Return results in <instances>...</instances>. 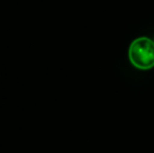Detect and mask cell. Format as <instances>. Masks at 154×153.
<instances>
[{
  "instance_id": "1",
  "label": "cell",
  "mask_w": 154,
  "mask_h": 153,
  "mask_svg": "<svg viewBox=\"0 0 154 153\" xmlns=\"http://www.w3.org/2000/svg\"><path fill=\"white\" fill-rule=\"evenodd\" d=\"M129 60L134 67L148 70L154 67V42L148 37H140L132 41L128 51Z\"/></svg>"
},
{
  "instance_id": "2",
  "label": "cell",
  "mask_w": 154,
  "mask_h": 153,
  "mask_svg": "<svg viewBox=\"0 0 154 153\" xmlns=\"http://www.w3.org/2000/svg\"><path fill=\"white\" fill-rule=\"evenodd\" d=\"M153 42H154V38H153Z\"/></svg>"
}]
</instances>
